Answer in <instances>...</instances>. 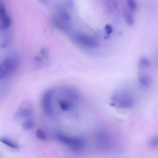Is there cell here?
<instances>
[{
  "label": "cell",
  "mask_w": 158,
  "mask_h": 158,
  "mask_svg": "<svg viewBox=\"0 0 158 158\" xmlns=\"http://www.w3.org/2000/svg\"><path fill=\"white\" fill-rule=\"evenodd\" d=\"M18 66V60L15 57H8L0 63V79L13 75Z\"/></svg>",
  "instance_id": "cell-2"
},
{
  "label": "cell",
  "mask_w": 158,
  "mask_h": 158,
  "mask_svg": "<svg viewBox=\"0 0 158 158\" xmlns=\"http://www.w3.org/2000/svg\"><path fill=\"white\" fill-rule=\"evenodd\" d=\"M22 127L25 130H30L33 128V124L31 120H28L24 122Z\"/></svg>",
  "instance_id": "cell-13"
},
{
  "label": "cell",
  "mask_w": 158,
  "mask_h": 158,
  "mask_svg": "<svg viewBox=\"0 0 158 158\" xmlns=\"http://www.w3.org/2000/svg\"><path fill=\"white\" fill-rule=\"evenodd\" d=\"M150 63L149 60L145 57H142L140 60L138 67H149Z\"/></svg>",
  "instance_id": "cell-12"
},
{
  "label": "cell",
  "mask_w": 158,
  "mask_h": 158,
  "mask_svg": "<svg viewBox=\"0 0 158 158\" xmlns=\"http://www.w3.org/2000/svg\"><path fill=\"white\" fill-rule=\"evenodd\" d=\"M57 10V15L54 18L56 25L62 30H68L71 25V19L69 14L62 7H59Z\"/></svg>",
  "instance_id": "cell-3"
},
{
  "label": "cell",
  "mask_w": 158,
  "mask_h": 158,
  "mask_svg": "<svg viewBox=\"0 0 158 158\" xmlns=\"http://www.w3.org/2000/svg\"><path fill=\"white\" fill-rule=\"evenodd\" d=\"M136 98L130 89L121 88L115 92L111 99V105L117 108L129 109L135 105Z\"/></svg>",
  "instance_id": "cell-1"
},
{
  "label": "cell",
  "mask_w": 158,
  "mask_h": 158,
  "mask_svg": "<svg viewBox=\"0 0 158 158\" xmlns=\"http://www.w3.org/2000/svg\"><path fill=\"white\" fill-rule=\"evenodd\" d=\"M0 20L4 27H8L11 25L10 18L6 12L4 5L1 1H0Z\"/></svg>",
  "instance_id": "cell-7"
},
{
  "label": "cell",
  "mask_w": 158,
  "mask_h": 158,
  "mask_svg": "<svg viewBox=\"0 0 158 158\" xmlns=\"http://www.w3.org/2000/svg\"><path fill=\"white\" fill-rule=\"evenodd\" d=\"M105 29L106 32L108 34H111L112 32V27L109 24H107L106 25Z\"/></svg>",
  "instance_id": "cell-16"
},
{
  "label": "cell",
  "mask_w": 158,
  "mask_h": 158,
  "mask_svg": "<svg viewBox=\"0 0 158 158\" xmlns=\"http://www.w3.org/2000/svg\"><path fill=\"white\" fill-rule=\"evenodd\" d=\"M53 89L47 91L43 95L42 104L46 114L49 117H53V109L52 103Z\"/></svg>",
  "instance_id": "cell-6"
},
{
  "label": "cell",
  "mask_w": 158,
  "mask_h": 158,
  "mask_svg": "<svg viewBox=\"0 0 158 158\" xmlns=\"http://www.w3.org/2000/svg\"><path fill=\"white\" fill-rule=\"evenodd\" d=\"M127 3L130 9L133 11H135L137 9V4L133 0H128L127 1Z\"/></svg>",
  "instance_id": "cell-14"
},
{
  "label": "cell",
  "mask_w": 158,
  "mask_h": 158,
  "mask_svg": "<svg viewBox=\"0 0 158 158\" xmlns=\"http://www.w3.org/2000/svg\"><path fill=\"white\" fill-rule=\"evenodd\" d=\"M125 20L128 25H133L134 23V20L132 14L128 11L125 12Z\"/></svg>",
  "instance_id": "cell-11"
},
{
  "label": "cell",
  "mask_w": 158,
  "mask_h": 158,
  "mask_svg": "<svg viewBox=\"0 0 158 158\" xmlns=\"http://www.w3.org/2000/svg\"><path fill=\"white\" fill-rule=\"evenodd\" d=\"M75 41L81 45L92 48H96L99 46L98 41L91 36L85 33H78L73 37Z\"/></svg>",
  "instance_id": "cell-5"
},
{
  "label": "cell",
  "mask_w": 158,
  "mask_h": 158,
  "mask_svg": "<svg viewBox=\"0 0 158 158\" xmlns=\"http://www.w3.org/2000/svg\"><path fill=\"white\" fill-rule=\"evenodd\" d=\"M56 136L57 138L60 142L74 150H81L85 146V142L81 138H71L61 133L57 134Z\"/></svg>",
  "instance_id": "cell-4"
},
{
  "label": "cell",
  "mask_w": 158,
  "mask_h": 158,
  "mask_svg": "<svg viewBox=\"0 0 158 158\" xmlns=\"http://www.w3.org/2000/svg\"><path fill=\"white\" fill-rule=\"evenodd\" d=\"M33 110L30 107H22L16 113L15 116L16 117L29 116L32 114Z\"/></svg>",
  "instance_id": "cell-8"
},
{
  "label": "cell",
  "mask_w": 158,
  "mask_h": 158,
  "mask_svg": "<svg viewBox=\"0 0 158 158\" xmlns=\"http://www.w3.org/2000/svg\"><path fill=\"white\" fill-rule=\"evenodd\" d=\"M150 146L152 147H156L157 145L158 144V139L157 137H154L151 140H150L149 142Z\"/></svg>",
  "instance_id": "cell-15"
},
{
  "label": "cell",
  "mask_w": 158,
  "mask_h": 158,
  "mask_svg": "<svg viewBox=\"0 0 158 158\" xmlns=\"http://www.w3.org/2000/svg\"><path fill=\"white\" fill-rule=\"evenodd\" d=\"M0 141L4 144L13 149H18V146L15 143L9 139L5 138H0Z\"/></svg>",
  "instance_id": "cell-9"
},
{
  "label": "cell",
  "mask_w": 158,
  "mask_h": 158,
  "mask_svg": "<svg viewBox=\"0 0 158 158\" xmlns=\"http://www.w3.org/2000/svg\"><path fill=\"white\" fill-rule=\"evenodd\" d=\"M36 136L39 139L42 141H46L47 136L43 131L41 129H39L36 132Z\"/></svg>",
  "instance_id": "cell-10"
}]
</instances>
